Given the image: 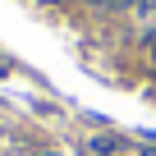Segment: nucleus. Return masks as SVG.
Returning a JSON list of instances; mask_svg holds the SVG:
<instances>
[{"label":"nucleus","mask_w":156,"mask_h":156,"mask_svg":"<svg viewBox=\"0 0 156 156\" xmlns=\"http://www.w3.org/2000/svg\"><path fill=\"white\" fill-rule=\"evenodd\" d=\"M87 151H92V156H124V142H119V138H92Z\"/></svg>","instance_id":"f257e3e1"}]
</instances>
